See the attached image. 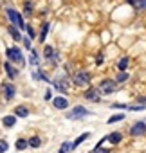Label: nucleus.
Masks as SVG:
<instances>
[{
  "mask_svg": "<svg viewBox=\"0 0 146 153\" xmlns=\"http://www.w3.org/2000/svg\"><path fill=\"white\" fill-rule=\"evenodd\" d=\"M90 114H92V112H90L87 106H83V105H74L72 108L67 110L65 119H69V121H81V119L89 117Z\"/></svg>",
  "mask_w": 146,
  "mask_h": 153,
  "instance_id": "f257e3e1",
  "label": "nucleus"
},
{
  "mask_svg": "<svg viewBox=\"0 0 146 153\" xmlns=\"http://www.w3.org/2000/svg\"><path fill=\"white\" fill-rule=\"evenodd\" d=\"M135 103H137V105H146V94H144V96H137V97H135Z\"/></svg>",
  "mask_w": 146,
  "mask_h": 153,
  "instance_id": "e433bc0d",
  "label": "nucleus"
},
{
  "mask_svg": "<svg viewBox=\"0 0 146 153\" xmlns=\"http://www.w3.org/2000/svg\"><path fill=\"white\" fill-rule=\"evenodd\" d=\"M123 140H124V131H121V130H114L107 135V142L110 146H119Z\"/></svg>",
  "mask_w": 146,
  "mask_h": 153,
  "instance_id": "9d476101",
  "label": "nucleus"
},
{
  "mask_svg": "<svg viewBox=\"0 0 146 153\" xmlns=\"http://www.w3.org/2000/svg\"><path fill=\"white\" fill-rule=\"evenodd\" d=\"M24 13H25V16H31V13H33V2H31V0H25V4H24Z\"/></svg>",
  "mask_w": 146,
  "mask_h": 153,
  "instance_id": "c756f323",
  "label": "nucleus"
},
{
  "mask_svg": "<svg viewBox=\"0 0 146 153\" xmlns=\"http://www.w3.org/2000/svg\"><path fill=\"white\" fill-rule=\"evenodd\" d=\"M15 148L18 149V151H24V149H27L29 148V140L27 139H16V142H15Z\"/></svg>",
  "mask_w": 146,
  "mask_h": 153,
  "instance_id": "a878e982",
  "label": "nucleus"
},
{
  "mask_svg": "<svg viewBox=\"0 0 146 153\" xmlns=\"http://www.w3.org/2000/svg\"><path fill=\"white\" fill-rule=\"evenodd\" d=\"M98 90L101 92L103 97L112 96V94L117 92V83H115L114 78H103V79H99V83H98Z\"/></svg>",
  "mask_w": 146,
  "mask_h": 153,
  "instance_id": "7ed1b4c3",
  "label": "nucleus"
},
{
  "mask_svg": "<svg viewBox=\"0 0 146 153\" xmlns=\"http://www.w3.org/2000/svg\"><path fill=\"white\" fill-rule=\"evenodd\" d=\"M51 85L54 87V90L61 92V96H67L69 94V88H70V81L67 76H58V78H54L51 81Z\"/></svg>",
  "mask_w": 146,
  "mask_h": 153,
  "instance_id": "39448f33",
  "label": "nucleus"
},
{
  "mask_svg": "<svg viewBox=\"0 0 146 153\" xmlns=\"http://www.w3.org/2000/svg\"><path fill=\"white\" fill-rule=\"evenodd\" d=\"M89 139H90V131H85V133H81V135H80L76 140H72V142H74V149H76V148H80V146H81L85 140H89Z\"/></svg>",
  "mask_w": 146,
  "mask_h": 153,
  "instance_id": "b1692460",
  "label": "nucleus"
},
{
  "mask_svg": "<svg viewBox=\"0 0 146 153\" xmlns=\"http://www.w3.org/2000/svg\"><path fill=\"white\" fill-rule=\"evenodd\" d=\"M128 137L132 139H144L146 137V119H137L128 126Z\"/></svg>",
  "mask_w": 146,
  "mask_h": 153,
  "instance_id": "f03ea898",
  "label": "nucleus"
},
{
  "mask_svg": "<svg viewBox=\"0 0 146 153\" xmlns=\"http://www.w3.org/2000/svg\"><path fill=\"white\" fill-rule=\"evenodd\" d=\"M92 153H112V148H103V146H94Z\"/></svg>",
  "mask_w": 146,
  "mask_h": 153,
  "instance_id": "7c9ffc66",
  "label": "nucleus"
},
{
  "mask_svg": "<svg viewBox=\"0 0 146 153\" xmlns=\"http://www.w3.org/2000/svg\"><path fill=\"white\" fill-rule=\"evenodd\" d=\"M90 81H92V74L89 70H78L72 76V83H74V87H80V88H83V87L89 88Z\"/></svg>",
  "mask_w": 146,
  "mask_h": 153,
  "instance_id": "20e7f679",
  "label": "nucleus"
},
{
  "mask_svg": "<svg viewBox=\"0 0 146 153\" xmlns=\"http://www.w3.org/2000/svg\"><path fill=\"white\" fill-rule=\"evenodd\" d=\"M6 56L11 63H16V65H25V58L20 51V47H9L6 51Z\"/></svg>",
  "mask_w": 146,
  "mask_h": 153,
  "instance_id": "423d86ee",
  "label": "nucleus"
},
{
  "mask_svg": "<svg viewBox=\"0 0 146 153\" xmlns=\"http://www.w3.org/2000/svg\"><path fill=\"white\" fill-rule=\"evenodd\" d=\"M128 106L130 105H126V103H112L110 105L112 110H121V112H128Z\"/></svg>",
  "mask_w": 146,
  "mask_h": 153,
  "instance_id": "cd10ccee",
  "label": "nucleus"
},
{
  "mask_svg": "<svg viewBox=\"0 0 146 153\" xmlns=\"http://www.w3.org/2000/svg\"><path fill=\"white\" fill-rule=\"evenodd\" d=\"M126 119V112H119V114H112L108 119H107V124H117V123H123Z\"/></svg>",
  "mask_w": 146,
  "mask_h": 153,
  "instance_id": "dca6fc26",
  "label": "nucleus"
},
{
  "mask_svg": "<svg viewBox=\"0 0 146 153\" xmlns=\"http://www.w3.org/2000/svg\"><path fill=\"white\" fill-rule=\"evenodd\" d=\"M83 99L89 101V103L99 105V103L103 101V96H101V92L98 90V87H89V88L83 92Z\"/></svg>",
  "mask_w": 146,
  "mask_h": 153,
  "instance_id": "0eeeda50",
  "label": "nucleus"
},
{
  "mask_svg": "<svg viewBox=\"0 0 146 153\" xmlns=\"http://www.w3.org/2000/svg\"><path fill=\"white\" fill-rule=\"evenodd\" d=\"M7 148H9L7 140H6V139H0V153H6V151H7Z\"/></svg>",
  "mask_w": 146,
  "mask_h": 153,
  "instance_id": "473e14b6",
  "label": "nucleus"
},
{
  "mask_svg": "<svg viewBox=\"0 0 146 153\" xmlns=\"http://www.w3.org/2000/svg\"><path fill=\"white\" fill-rule=\"evenodd\" d=\"M70 151H74V142L72 140H63L60 149H58V153H70Z\"/></svg>",
  "mask_w": 146,
  "mask_h": 153,
  "instance_id": "6ab92c4d",
  "label": "nucleus"
},
{
  "mask_svg": "<svg viewBox=\"0 0 146 153\" xmlns=\"http://www.w3.org/2000/svg\"><path fill=\"white\" fill-rule=\"evenodd\" d=\"M49 29H51V22H43V24H42V31H40V34H38V42H40V43H43V42L47 40Z\"/></svg>",
  "mask_w": 146,
  "mask_h": 153,
  "instance_id": "a211bd4d",
  "label": "nucleus"
},
{
  "mask_svg": "<svg viewBox=\"0 0 146 153\" xmlns=\"http://www.w3.org/2000/svg\"><path fill=\"white\" fill-rule=\"evenodd\" d=\"M51 105H52V108H54V110L65 112V110H69L70 101H69V97H67V96H54V97H52V101H51Z\"/></svg>",
  "mask_w": 146,
  "mask_h": 153,
  "instance_id": "1a4fd4ad",
  "label": "nucleus"
},
{
  "mask_svg": "<svg viewBox=\"0 0 146 153\" xmlns=\"http://www.w3.org/2000/svg\"><path fill=\"white\" fill-rule=\"evenodd\" d=\"M103 63H105V56H103V52H99V54L96 56V61H94V65H96V67H101Z\"/></svg>",
  "mask_w": 146,
  "mask_h": 153,
  "instance_id": "2f4dec72",
  "label": "nucleus"
},
{
  "mask_svg": "<svg viewBox=\"0 0 146 153\" xmlns=\"http://www.w3.org/2000/svg\"><path fill=\"white\" fill-rule=\"evenodd\" d=\"M144 110H146V105H137V103H133V105L128 106V112H144Z\"/></svg>",
  "mask_w": 146,
  "mask_h": 153,
  "instance_id": "c85d7f7f",
  "label": "nucleus"
},
{
  "mask_svg": "<svg viewBox=\"0 0 146 153\" xmlns=\"http://www.w3.org/2000/svg\"><path fill=\"white\" fill-rule=\"evenodd\" d=\"M29 52H31V54H29V59H27V61H29L33 67H38V65H40V54H38V51L33 49V51H29Z\"/></svg>",
  "mask_w": 146,
  "mask_h": 153,
  "instance_id": "412c9836",
  "label": "nucleus"
},
{
  "mask_svg": "<svg viewBox=\"0 0 146 153\" xmlns=\"http://www.w3.org/2000/svg\"><path fill=\"white\" fill-rule=\"evenodd\" d=\"M15 96H16V87L13 83H6L4 85V99L11 101V99H15Z\"/></svg>",
  "mask_w": 146,
  "mask_h": 153,
  "instance_id": "ddd939ff",
  "label": "nucleus"
},
{
  "mask_svg": "<svg viewBox=\"0 0 146 153\" xmlns=\"http://www.w3.org/2000/svg\"><path fill=\"white\" fill-rule=\"evenodd\" d=\"M6 13H7V18H9L11 25H16L20 31H24V29H25V25H27V24L22 20V15H20L18 11H15V9H11V7H9Z\"/></svg>",
  "mask_w": 146,
  "mask_h": 153,
  "instance_id": "6e6552de",
  "label": "nucleus"
},
{
  "mask_svg": "<svg viewBox=\"0 0 146 153\" xmlns=\"http://www.w3.org/2000/svg\"><path fill=\"white\" fill-rule=\"evenodd\" d=\"M16 119H18V117H16L15 114H11V115H6V117L2 119V124H4L6 128H13V126L16 124Z\"/></svg>",
  "mask_w": 146,
  "mask_h": 153,
  "instance_id": "4be33fe9",
  "label": "nucleus"
},
{
  "mask_svg": "<svg viewBox=\"0 0 146 153\" xmlns=\"http://www.w3.org/2000/svg\"><path fill=\"white\" fill-rule=\"evenodd\" d=\"M25 33H27V38H31V40H38V34H36V31L33 29V25H31V24H27V25H25Z\"/></svg>",
  "mask_w": 146,
  "mask_h": 153,
  "instance_id": "bb28decb",
  "label": "nucleus"
},
{
  "mask_svg": "<svg viewBox=\"0 0 146 153\" xmlns=\"http://www.w3.org/2000/svg\"><path fill=\"white\" fill-rule=\"evenodd\" d=\"M22 42H24V47H25L27 51H33V45H31V42H33V40H31V38H25V36H24V40H22Z\"/></svg>",
  "mask_w": 146,
  "mask_h": 153,
  "instance_id": "f704fd0d",
  "label": "nucleus"
},
{
  "mask_svg": "<svg viewBox=\"0 0 146 153\" xmlns=\"http://www.w3.org/2000/svg\"><path fill=\"white\" fill-rule=\"evenodd\" d=\"M4 70H6V74H7V78H9L11 81L18 78V68H15V67L11 65V61H6V63H4Z\"/></svg>",
  "mask_w": 146,
  "mask_h": 153,
  "instance_id": "2eb2a0df",
  "label": "nucleus"
},
{
  "mask_svg": "<svg viewBox=\"0 0 146 153\" xmlns=\"http://www.w3.org/2000/svg\"><path fill=\"white\" fill-rule=\"evenodd\" d=\"M9 34H11V38H13L15 42H20V40H24V36L20 34V29H18L16 25H9Z\"/></svg>",
  "mask_w": 146,
  "mask_h": 153,
  "instance_id": "5701e85b",
  "label": "nucleus"
},
{
  "mask_svg": "<svg viewBox=\"0 0 146 153\" xmlns=\"http://www.w3.org/2000/svg\"><path fill=\"white\" fill-rule=\"evenodd\" d=\"M13 114H15L16 117H20V119H25V117H29V108H27L25 105H18V106H15Z\"/></svg>",
  "mask_w": 146,
  "mask_h": 153,
  "instance_id": "f3484780",
  "label": "nucleus"
},
{
  "mask_svg": "<svg viewBox=\"0 0 146 153\" xmlns=\"http://www.w3.org/2000/svg\"><path fill=\"white\" fill-rule=\"evenodd\" d=\"M43 99H45V101H52V90H51V88H47V90H45Z\"/></svg>",
  "mask_w": 146,
  "mask_h": 153,
  "instance_id": "c9c22d12",
  "label": "nucleus"
},
{
  "mask_svg": "<svg viewBox=\"0 0 146 153\" xmlns=\"http://www.w3.org/2000/svg\"><path fill=\"white\" fill-rule=\"evenodd\" d=\"M135 9L137 11H146V0H139L137 6H135Z\"/></svg>",
  "mask_w": 146,
  "mask_h": 153,
  "instance_id": "72a5a7b5",
  "label": "nucleus"
},
{
  "mask_svg": "<svg viewBox=\"0 0 146 153\" xmlns=\"http://www.w3.org/2000/svg\"><path fill=\"white\" fill-rule=\"evenodd\" d=\"M33 78H34L36 81H45V83H51V81H52V79H49V78H47V74H45L42 68H38V70H34V72H33Z\"/></svg>",
  "mask_w": 146,
  "mask_h": 153,
  "instance_id": "aec40b11",
  "label": "nucleus"
},
{
  "mask_svg": "<svg viewBox=\"0 0 146 153\" xmlns=\"http://www.w3.org/2000/svg\"><path fill=\"white\" fill-rule=\"evenodd\" d=\"M27 140H29V148H33V149H38V148L42 146V139H40L38 135H33V137H29Z\"/></svg>",
  "mask_w": 146,
  "mask_h": 153,
  "instance_id": "393cba45",
  "label": "nucleus"
},
{
  "mask_svg": "<svg viewBox=\"0 0 146 153\" xmlns=\"http://www.w3.org/2000/svg\"><path fill=\"white\" fill-rule=\"evenodd\" d=\"M43 59L47 63H51V65H56L58 63V52L54 51L52 45H45L43 47Z\"/></svg>",
  "mask_w": 146,
  "mask_h": 153,
  "instance_id": "9b49d317",
  "label": "nucleus"
},
{
  "mask_svg": "<svg viewBox=\"0 0 146 153\" xmlns=\"http://www.w3.org/2000/svg\"><path fill=\"white\" fill-rule=\"evenodd\" d=\"M130 65H132V58H130V56H121V58H117V61H115V70H117V72H124V70L130 68Z\"/></svg>",
  "mask_w": 146,
  "mask_h": 153,
  "instance_id": "f8f14e48",
  "label": "nucleus"
},
{
  "mask_svg": "<svg viewBox=\"0 0 146 153\" xmlns=\"http://www.w3.org/2000/svg\"><path fill=\"white\" fill-rule=\"evenodd\" d=\"M130 78H132V74H130L128 70H124V72H115V76H114V79H115L117 85H124V83H128Z\"/></svg>",
  "mask_w": 146,
  "mask_h": 153,
  "instance_id": "4468645a",
  "label": "nucleus"
},
{
  "mask_svg": "<svg viewBox=\"0 0 146 153\" xmlns=\"http://www.w3.org/2000/svg\"><path fill=\"white\" fill-rule=\"evenodd\" d=\"M124 2H126L128 6H132V7H135V6H137V2H139V0H124Z\"/></svg>",
  "mask_w": 146,
  "mask_h": 153,
  "instance_id": "4c0bfd02",
  "label": "nucleus"
}]
</instances>
